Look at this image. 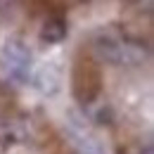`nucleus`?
<instances>
[{"instance_id": "obj_1", "label": "nucleus", "mask_w": 154, "mask_h": 154, "mask_svg": "<svg viewBox=\"0 0 154 154\" xmlns=\"http://www.w3.org/2000/svg\"><path fill=\"white\" fill-rule=\"evenodd\" d=\"M102 93V71L93 57H78L71 69V95L78 104L88 107Z\"/></svg>"}, {"instance_id": "obj_2", "label": "nucleus", "mask_w": 154, "mask_h": 154, "mask_svg": "<svg viewBox=\"0 0 154 154\" xmlns=\"http://www.w3.org/2000/svg\"><path fill=\"white\" fill-rule=\"evenodd\" d=\"M0 57L5 62L7 71L12 74V78H17V81H29V78H31L33 55H31V50H29V45H26L24 40H19V38L5 40Z\"/></svg>"}, {"instance_id": "obj_3", "label": "nucleus", "mask_w": 154, "mask_h": 154, "mask_svg": "<svg viewBox=\"0 0 154 154\" xmlns=\"http://www.w3.org/2000/svg\"><path fill=\"white\" fill-rule=\"evenodd\" d=\"M71 119L74 121L69 123V133H71V145H74L76 154H107L104 145L88 131V123L74 114H71Z\"/></svg>"}, {"instance_id": "obj_4", "label": "nucleus", "mask_w": 154, "mask_h": 154, "mask_svg": "<svg viewBox=\"0 0 154 154\" xmlns=\"http://www.w3.org/2000/svg\"><path fill=\"white\" fill-rule=\"evenodd\" d=\"M69 33V24L64 19V14H50L48 19L43 21L40 26V40L48 43V45H55V43H62Z\"/></svg>"}, {"instance_id": "obj_5", "label": "nucleus", "mask_w": 154, "mask_h": 154, "mask_svg": "<svg viewBox=\"0 0 154 154\" xmlns=\"http://www.w3.org/2000/svg\"><path fill=\"white\" fill-rule=\"evenodd\" d=\"M14 107H17L14 93L10 90V85H7V83H2V81H0V121L10 119L12 112H14Z\"/></svg>"}, {"instance_id": "obj_6", "label": "nucleus", "mask_w": 154, "mask_h": 154, "mask_svg": "<svg viewBox=\"0 0 154 154\" xmlns=\"http://www.w3.org/2000/svg\"><path fill=\"white\" fill-rule=\"evenodd\" d=\"M36 85H38L43 93H57V78H52V69H43L38 76H36Z\"/></svg>"}, {"instance_id": "obj_7", "label": "nucleus", "mask_w": 154, "mask_h": 154, "mask_svg": "<svg viewBox=\"0 0 154 154\" xmlns=\"http://www.w3.org/2000/svg\"><path fill=\"white\" fill-rule=\"evenodd\" d=\"M95 119H97V123H114V112H112V107L100 109Z\"/></svg>"}, {"instance_id": "obj_8", "label": "nucleus", "mask_w": 154, "mask_h": 154, "mask_svg": "<svg viewBox=\"0 0 154 154\" xmlns=\"http://www.w3.org/2000/svg\"><path fill=\"white\" fill-rule=\"evenodd\" d=\"M14 7H17V0H0V14L2 17H12Z\"/></svg>"}, {"instance_id": "obj_9", "label": "nucleus", "mask_w": 154, "mask_h": 154, "mask_svg": "<svg viewBox=\"0 0 154 154\" xmlns=\"http://www.w3.org/2000/svg\"><path fill=\"white\" fill-rule=\"evenodd\" d=\"M137 154H154L152 145H145V147H142V149H140V152H137Z\"/></svg>"}, {"instance_id": "obj_10", "label": "nucleus", "mask_w": 154, "mask_h": 154, "mask_svg": "<svg viewBox=\"0 0 154 154\" xmlns=\"http://www.w3.org/2000/svg\"><path fill=\"white\" fill-rule=\"evenodd\" d=\"M140 2H142V0H123V5H131V7H133V5H140Z\"/></svg>"}, {"instance_id": "obj_11", "label": "nucleus", "mask_w": 154, "mask_h": 154, "mask_svg": "<svg viewBox=\"0 0 154 154\" xmlns=\"http://www.w3.org/2000/svg\"><path fill=\"white\" fill-rule=\"evenodd\" d=\"M81 2H88V0H81Z\"/></svg>"}]
</instances>
